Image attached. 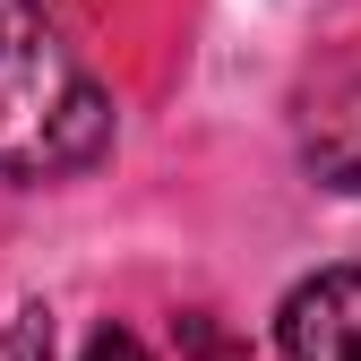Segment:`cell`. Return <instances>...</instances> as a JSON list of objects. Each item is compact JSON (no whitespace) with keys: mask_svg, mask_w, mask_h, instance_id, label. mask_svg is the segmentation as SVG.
Instances as JSON below:
<instances>
[{"mask_svg":"<svg viewBox=\"0 0 361 361\" xmlns=\"http://www.w3.org/2000/svg\"><path fill=\"white\" fill-rule=\"evenodd\" d=\"M190 344H198V361H250L233 336H215V327H198V319H190Z\"/></svg>","mask_w":361,"mask_h":361,"instance_id":"6","label":"cell"},{"mask_svg":"<svg viewBox=\"0 0 361 361\" xmlns=\"http://www.w3.org/2000/svg\"><path fill=\"white\" fill-rule=\"evenodd\" d=\"M284 361H361V267H319L276 301Z\"/></svg>","mask_w":361,"mask_h":361,"instance_id":"3","label":"cell"},{"mask_svg":"<svg viewBox=\"0 0 361 361\" xmlns=\"http://www.w3.org/2000/svg\"><path fill=\"white\" fill-rule=\"evenodd\" d=\"M0 361H52V310L26 301L9 327H0Z\"/></svg>","mask_w":361,"mask_h":361,"instance_id":"4","label":"cell"},{"mask_svg":"<svg viewBox=\"0 0 361 361\" xmlns=\"http://www.w3.org/2000/svg\"><path fill=\"white\" fill-rule=\"evenodd\" d=\"M293 138H301V172L319 180V190L361 198V52L327 61L319 78L301 86Z\"/></svg>","mask_w":361,"mask_h":361,"instance_id":"2","label":"cell"},{"mask_svg":"<svg viewBox=\"0 0 361 361\" xmlns=\"http://www.w3.org/2000/svg\"><path fill=\"white\" fill-rule=\"evenodd\" d=\"M78 361H147V344L129 336V327H95V336H86V353H78Z\"/></svg>","mask_w":361,"mask_h":361,"instance_id":"5","label":"cell"},{"mask_svg":"<svg viewBox=\"0 0 361 361\" xmlns=\"http://www.w3.org/2000/svg\"><path fill=\"white\" fill-rule=\"evenodd\" d=\"M112 155V95L35 0H0V180L43 190Z\"/></svg>","mask_w":361,"mask_h":361,"instance_id":"1","label":"cell"}]
</instances>
